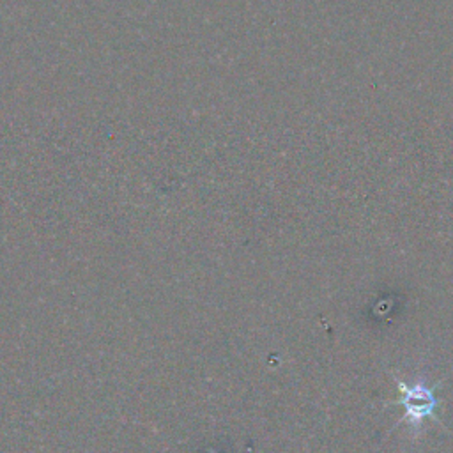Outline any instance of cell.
I'll return each instance as SVG.
<instances>
[{
    "mask_svg": "<svg viewBox=\"0 0 453 453\" xmlns=\"http://www.w3.org/2000/svg\"><path fill=\"white\" fill-rule=\"evenodd\" d=\"M399 388L402 392L401 405L405 409L407 416H411L412 420H421L432 414L437 405V399L432 390L423 388V386L409 388L404 383H399Z\"/></svg>",
    "mask_w": 453,
    "mask_h": 453,
    "instance_id": "obj_1",
    "label": "cell"
}]
</instances>
